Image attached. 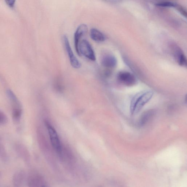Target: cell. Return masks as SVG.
Here are the masks:
<instances>
[{
  "mask_svg": "<svg viewBox=\"0 0 187 187\" xmlns=\"http://www.w3.org/2000/svg\"><path fill=\"white\" fill-rule=\"evenodd\" d=\"M46 124L48 130L52 146L55 151L60 155L62 153V148L58 133L55 128L49 123L46 122Z\"/></svg>",
  "mask_w": 187,
  "mask_h": 187,
  "instance_id": "cell-1",
  "label": "cell"
},
{
  "mask_svg": "<svg viewBox=\"0 0 187 187\" xmlns=\"http://www.w3.org/2000/svg\"><path fill=\"white\" fill-rule=\"evenodd\" d=\"M79 50L80 55H83L91 61L96 60L95 54L92 46L88 41L85 39L83 40L79 43Z\"/></svg>",
  "mask_w": 187,
  "mask_h": 187,
  "instance_id": "cell-2",
  "label": "cell"
},
{
  "mask_svg": "<svg viewBox=\"0 0 187 187\" xmlns=\"http://www.w3.org/2000/svg\"><path fill=\"white\" fill-rule=\"evenodd\" d=\"M153 94L154 93L152 91L143 92L139 97L133 114H136L140 112L145 104L152 99Z\"/></svg>",
  "mask_w": 187,
  "mask_h": 187,
  "instance_id": "cell-3",
  "label": "cell"
},
{
  "mask_svg": "<svg viewBox=\"0 0 187 187\" xmlns=\"http://www.w3.org/2000/svg\"><path fill=\"white\" fill-rule=\"evenodd\" d=\"M170 45L174 58L178 63L180 66H186V58L182 49L175 43H172Z\"/></svg>",
  "mask_w": 187,
  "mask_h": 187,
  "instance_id": "cell-4",
  "label": "cell"
},
{
  "mask_svg": "<svg viewBox=\"0 0 187 187\" xmlns=\"http://www.w3.org/2000/svg\"><path fill=\"white\" fill-rule=\"evenodd\" d=\"M63 42L65 48H66L67 53L68 54V57L70 60L71 66L74 68L78 69L80 68L81 66V64L78 61L77 58L76 57L74 54L72 49H71L70 43H69L68 38L66 36H63Z\"/></svg>",
  "mask_w": 187,
  "mask_h": 187,
  "instance_id": "cell-5",
  "label": "cell"
},
{
  "mask_svg": "<svg viewBox=\"0 0 187 187\" xmlns=\"http://www.w3.org/2000/svg\"><path fill=\"white\" fill-rule=\"evenodd\" d=\"M117 78L119 81L126 86H132L136 83V78L134 75L128 72H120L119 73Z\"/></svg>",
  "mask_w": 187,
  "mask_h": 187,
  "instance_id": "cell-6",
  "label": "cell"
},
{
  "mask_svg": "<svg viewBox=\"0 0 187 187\" xmlns=\"http://www.w3.org/2000/svg\"><path fill=\"white\" fill-rule=\"evenodd\" d=\"M88 26L85 24H82L78 27L74 34V45L76 51L78 55L80 56L79 50V46L80 39L88 32Z\"/></svg>",
  "mask_w": 187,
  "mask_h": 187,
  "instance_id": "cell-7",
  "label": "cell"
},
{
  "mask_svg": "<svg viewBox=\"0 0 187 187\" xmlns=\"http://www.w3.org/2000/svg\"><path fill=\"white\" fill-rule=\"evenodd\" d=\"M102 65L107 69H112L116 66L117 61L116 58L110 54L104 55L102 58Z\"/></svg>",
  "mask_w": 187,
  "mask_h": 187,
  "instance_id": "cell-8",
  "label": "cell"
},
{
  "mask_svg": "<svg viewBox=\"0 0 187 187\" xmlns=\"http://www.w3.org/2000/svg\"><path fill=\"white\" fill-rule=\"evenodd\" d=\"M90 36L91 38L97 42H103L106 40V37L103 33L95 28L91 29Z\"/></svg>",
  "mask_w": 187,
  "mask_h": 187,
  "instance_id": "cell-9",
  "label": "cell"
},
{
  "mask_svg": "<svg viewBox=\"0 0 187 187\" xmlns=\"http://www.w3.org/2000/svg\"><path fill=\"white\" fill-rule=\"evenodd\" d=\"M154 114V111L153 110H149L147 111L143 114L142 116L139 120L138 125L139 126H143L144 125L149 119L153 116Z\"/></svg>",
  "mask_w": 187,
  "mask_h": 187,
  "instance_id": "cell-10",
  "label": "cell"
},
{
  "mask_svg": "<svg viewBox=\"0 0 187 187\" xmlns=\"http://www.w3.org/2000/svg\"><path fill=\"white\" fill-rule=\"evenodd\" d=\"M54 88L55 90L59 93L62 92L64 89L63 83L61 78H57L54 82Z\"/></svg>",
  "mask_w": 187,
  "mask_h": 187,
  "instance_id": "cell-11",
  "label": "cell"
},
{
  "mask_svg": "<svg viewBox=\"0 0 187 187\" xmlns=\"http://www.w3.org/2000/svg\"><path fill=\"white\" fill-rule=\"evenodd\" d=\"M143 92H140L137 94L133 98L131 102V104H130V112H131L132 114H133L135 106L136 103L137 101H138L139 97L140 96V95L142 94Z\"/></svg>",
  "mask_w": 187,
  "mask_h": 187,
  "instance_id": "cell-12",
  "label": "cell"
},
{
  "mask_svg": "<svg viewBox=\"0 0 187 187\" xmlns=\"http://www.w3.org/2000/svg\"><path fill=\"white\" fill-rule=\"evenodd\" d=\"M156 6L164 8H175L177 5L171 2H162L155 4Z\"/></svg>",
  "mask_w": 187,
  "mask_h": 187,
  "instance_id": "cell-13",
  "label": "cell"
},
{
  "mask_svg": "<svg viewBox=\"0 0 187 187\" xmlns=\"http://www.w3.org/2000/svg\"><path fill=\"white\" fill-rule=\"evenodd\" d=\"M8 122V119L3 112L0 111V126L5 124Z\"/></svg>",
  "mask_w": 187,
  "mask_h": 187,
  "instance_id": "cell-14",
  "label": "cell"
},
{
  "mask_svg": "<svg viewBox=\"0 0 187 187\" xmlns=\"http://www.w3.org/2000/svg\"><path fill=\"white\" fill-rule=\"evenodd\" d=\"M175 8H177L178 11L179 12L182 16H183L184 17H186V18L187 17L186 12L183 8L181 7V6H179L177 5Z\"/></svg>",
  "mask_w": 187,
  "mask_h": 187,
  "instance_id": "cell-15",
  "label": "cell"
},
{
  "mask_svg": "<svg viewBox=\"0 0 187 187\" xmlns=\"http://www.w3.org/2000/svg\"><path fill=\"white\" fill-rule=\"evenodd\" d=\"M5 1L6 4L10 8H14L16 0H5Z\"/></svg>",
  "mask_w": 187,
  "mask_h": 187,
  "instance_id": "cell-16",
  "label": "cell"
},
{
  "mask_svg": "<svg viewBox=\"0 0 187 187\" xmlns=\"http://www.w3.org/2000/svg\"><path fill=\"white\" fill-rule=\"evenodd\" d=\"M108 1L112 2V3H119L122 0H108Z\"/></svg>",
  "mask_w": 187,
  "mask_h": 187,
  "instance_id": "cell-17",
  "label": "cell"
}]
</instances>
